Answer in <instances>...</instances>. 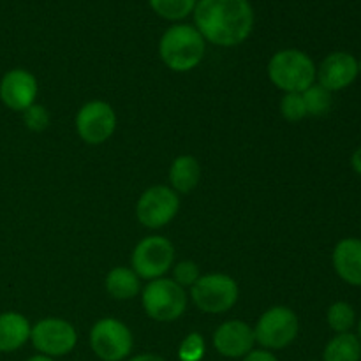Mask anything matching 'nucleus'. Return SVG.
I'll return each mask as SVG.
<instances>
[{"mask_svg":"<svg viewBox=\"0 0 361 361\" xmlns=\"http://www.w3.org/2000/svg\"><path fill=\"white\" fill-rule=\"evenodd\" d=\"M194 27L210 44L233 48L252 34L254 9L249 0H197Z\"/></svg>","mask_w":361,"mask_h":361,"instance_id":"nucleus-1","label":"nucleus"},{"mask_svg":"<svg viewBox=\"0 0 361 361\" xmlns=\"http://www.w3.org/2000/svg\"><path fill=\"white\" fill-rule=\"evenodd\" d=\"M207 51V41L194 25L175 23L159 41V56L168 69L189 73L196 69Z\"/></svg>","mask_w":361,"mask_h":361,"instance_id":"nucleus-2","label":"nucleus"},{"mask_svg":"<svg viewBox=\"0 0 361 361\" xmlns=\"http://www.w3.org/2000/svg\"><path fill=\"white\" fill-rule=\"evenodd\" d=\"M316 63L302 49H281L268 62V78L284 94H302L316 83Z\"/></svg>","mask_w":361,"mask_h":361,"instance_id":"nucleus-3","label":"nucleus"},{"mask_svg":"<svg viewBox=\"0 0 361 361\" xmlns=\"http://www.w3.org/2000/svg\"><path fill=\"white\" fill-rule=\"evenodd\" d=\"M141 303L150 319L157 323H173L187 309V293L173 279H155L145 286Z\"/></svg>","mask_w":361,"mask_h":361,"instance_id":"nucleus-4","label":"nucleus"},{"mask_svg":"<svg viewBox=\"0 0 361 361\" xmlns=\"http://www.w3.org/2000/svg\"><path fill=\"white\" fill-rule=\"evenodd\" d=\"M240 296L238 284L231 275L208 274L201 275L190 288L194 305L204 314H224L236 305Z\"/></svg>","mask_w":361,"mask_h":361,"instance_id":"nucleus-5","label":"nucleus"},{"mask_svg":"<svg viewBox=\"0 0 361 361\" xmlns=\"http://www.w3.org/2000/svg\"><path fill=\"white\" fill-rule=\"evenodd\" d=\"M254 330V338L267 351H279L295 342L298 335V316L289 307L275 305L261 314Z\"/></svg>","mask_w":361,"mask_h":361,"instance_id":"nucleus-6","label":"nucleus"},{"mask_svg":"<svg viewBox=\"0 0 361 361\" xmlns=\"http://www.w3.org/2000/svg\"><path fill=\"white\" fill-rule=\"evenodd\" d=\"M90 348L99 360L123 361L133 353V331L115 317L99 319L90 330Z\"/></svg>","mask_w":361,"mask_h":361,"instance_id":"nucleus-7","label":"nucleus"},{"mask_svg":"<svg viewBox=\"0 0 361 361\" xmlns=\"http://www.w3.org/2000/svg\"><path fill=\"white\" fill-rule=\"evenodd\" d=\"M130 264L140 279H161L175 264V247L164 236H147L134 247Z\"/></svg>","mask_w":361,"mask_h":361,"instance_id":"nucleus-8","label":"nucleus"},{"mask_svg":"<svg viewBox=\"0 0 361 361\" xmlns=\"http://www.w3.org/2000/svg\"><path fill=\"white\" fill-rule=\"evenodd\" d=\"M30 342L39 355L59 358L69 355L76 348L78 334L69 321L60 317H46L32 326Z\"/></svg>","mask_w":361,"mask_h":361,"instance_id":"nucleus-9","label":"nucleus"},{"mask_svg":"<svg viewBox=\"0 0 361 361\" xmlns=\"http://www.w3.org/2000/svg\"><path fill=\"white\" fill-rule=\"evenodd\" d=\"M180 196L166 185H154L145 190L136 204V217L145 228L161 229L176 217Z\"/></svg>","mask_w":361,"mask_h":361,"instance_id":"nucleus-10","label":"nucleus"},{"mask_svg":"<svg viewBox=\"0 0 361 361\" xmlns=\"http://www.w3.org/2000/svg\"><path fill=\"white\" fill-rule=\"evenodd\" d=\"M76 133L87 145H102L116 129V113L108 102L90 101L76 113Z\"/></svg>","mask_w":361,"mask_h":361,"instance_id":"nucleus-11","label":"nucleus"},{"mask_svg":"<svg viewBox=\"0 0 361 361\" xmlns=\"http://www.w3.org/2000/svg\"><path fill=\"white\" fill-rule=\"evenodd\" d=\"M39 94V83L27 69H11L0 80V101L11 111H21L35 104Z\"/></svg>","mask_w":361,"mask_h":361,"instance_id":"nucleus-12","label":"nucleus"},{"mask_svg":"<svg viewBox=\"0 0 361 361\" xmlns=\"http://www.w3.org/2000/svg\"><path fill=\"white\" fill-rule=\"evenodd\" d=\"M360 74L358 60L348 51L330 53L317 67V83L330 92L344 90L356 81Z\"/></svg>","mask_w":361,"mask_h":361,"instance_id":"nucleus-13","label":"nucleus"},{"mask_svg":"<svg viewBox=\"0 0 361 361\" xmlns=\"http://www.w3.org/2000/svg\"><path fill=\"white\" fill-rule=\"evenodd\" d=\"M214 348L219 355L224 358H243L254 349L256 338H254V330L240 319H231L222 323L215 330Z\"/></svg>","mask_w":361,"mask_h":361,"instance_id":"nucleus-14","label":"nucleus"},{"mask_svg":"<svg viewBox=\"0 0 361 361\" xmlns=\"http://www.w3.org/2000/svg\"><path fill=\"white\" fill-rule=\"evenodd\" d=\"M334 268L338 277L349 286L361 288V240L344 238L335 245Z\"/></svg>","mask_w":361,"mask_h":361,"instance_id":"nucleus-15","label":"nucleus"},{"mask_svg":"<svg viewBox=\"0 0 361 361\" xmlns=\"http://www.w3.org/2000/svg\"><path fill=\"white\" fill-rule=\"evenodd\" d=\"M32 326L23 314H0V353H14L30 341Z\"/></svg>","mask_w":361,"mask_h":361,"instance_id":"nucleus-16","label":"nucleus"},{"mask_svg":"<svg viewBox=\"0 0 361 361\" xmlns=\"http://www.w3.org/2000/svg\"><path fill=\"white\" fill-rule=\"evenodd\" d=\"M201 178V168L192 155H178L169 168V182L176 194H189L197 187Z\"/></svg>","mask_w":361,"mask_h":361,"instance_id":"nucleus-17","label":"nucleus"},{"mask_svg":"<svg viewBox=\"0 0 361 361\" xmlns=\"http://www.w3.org/2000/svg\"><path fill=\"white\" fill-rule=\"evenodd\" d=\"M106 291L111 298L115 300H133L140 295L141 286H140V277L136 275V271L133 268L127 267H115L108 275H106Z\"/></svg>","mask_w":361,"mask_h":361,"instance_id":"nucleus-18","label":"nucleus"},{"mask_svg":"<svg viewBox=\"0 0 361 361\" xmlns=\"http://www.w3.org/2000/svg\"><path fill=\"white\" fill-rule=\"evenodd\" d=\"M361 342L355 334H337L326 344L323 361H360Z\"/></svg>","mask_w":361,"mask_h":361,"instance_id":"nucleus-19","label":"nucleus"},{"mask_svg":"<svg viewBox=\"0 0 361 361\" xmlns=\"http://www.w3.org/2000/svg\"><path fill=\"white\" fill-rule=\"evenodd\" d=\"M196 4L197 0H148L152 11L168 21L185 20L189 14L194 13Z\"/></svg>","mask_w":361,"mask_h":361,"instance_id":"nucleus-20","label":"nucleus"},{"mask_svg":"<svg viewBox=\"0 0 361 361\" xmlns=\"http://www.w3.org/2000/svg\"><path fill=\"white\" fill-rule=\"evenodd\" d=\"M328 326L335 331V334H349L353 326L356 324V314L351 303L348 302H335L330 305L326 314Z\"/></svg>","mask_w":361,"mask_h":361,"instance_id":"nucleus-21","label":"nucleus"},{"mask_svg":"<svg viewBox=\"0 0 361 361\" xmlns=\"http://www.w3.org/2000/svg\"><path fill=\"white\" fill-rule=\"evenodd\" d=\"M303 102L307 108V116H323L331 108V92L321 87L319 83H314L312 87L302 92Z\"/></svg>","mask_w":361,"mask_h":361,"instance_id":"nucleus-22","label":"nucleus"},{"mask_svg":"<svg viewBox=\"0 0 361 361\" xmlns=\"http://www.w3.org/2000/svg\"><path fill=\"white\" fill-rule=\"evenodd\" d=\"M279 108H281V115L288 122H300V120H303L307 116V108L302 94H295V92L284 94Z\"/></svg>","mask_w":361,"mask_h":361,"instance_id":"nucleus-23","label":"nucleus"},{"mask_svg":"<svg viewBox=\"0 0 361 361\" xmlns=\"http://www.w3.org/2000/svg\"><path fill=\"white\" fill-rule=\"evenodd\" d=\"M207 351V344L201 334H189L182 341L178 348V358L180 361H201Z\"/></svg>","mask_w":361,"mask_h":361,"instance_id":"nucleus-24","label":"nucleus"},{"mask_svg":"<svg viewBox=\"0 0 361 361\" xmlns=\"http://www.w3.org/2000/svg\"><path fill=\"white\" fill-rule=\"evenodd\" d=\"M173 281L176 282L182 288H192L197 282V279L201 277L200 267H197L194 261H180V263L173 264Z\"/></svg>","mask_w":361,"mask_h":361,"instance_id":"nucleus-25","label":"nucleus"},{"mask_svg":"<svg viewBox=\"0 0 361 361\" xmlns=\"http://www.w3.org/2000/svg\"><path fill=\"white\" fill-rule=\"evenodd\" d=\"M23 122L34 133H42L49 126L48 109L41 104H32L30 108L23 111Z\"/></svg>","mask_w":361,"mask_h":361,"instance_id":"nucleus-26","label":"nucleus"},{"mask_svg":"<svg viewBox=\"0 0 361 361\" xmlns=\"http://www.w3.org/2000/svg\"><path fill=\"white\" fill-rule=\"evenodd\" d=\"M243 361H279L277 356L267 349H252L247 356H243Z\"/></svg>","mask_w":361,"mask_h":361,"instance_id":"nucleus-27","label":"nucleus"},{"mask_svg":"<svg viewBox=\"0 0 361 361\" xmlns=\"http://www.w3.org/2000/svg\"><path fill=\"white\" fill-rule=\"evenodd\" d=\"M351 166L356 173L361 176V147L356 148L355 154L351 155Z\"/></svg>","mask_w":361,"mask_h":361,"instance_id":"nucleus-28","label":"nucleus"},{"mask_svg":"<svg viewBox=\"0 0 361 361\" xmlns=\"http://www.w3.org/2000/svg\"><path fill=\"white\" fill-rule=\"evenodd\" d=\"M129 361H166V360L157 355H137L134 356V358H130Z\"/></svg>","mask_w":361,"mask_h":361,"instance_id":"nucleus-29","label":"nucleus"},{"mask_svg":"<svg viewBox=\"0 0 361 361\" xmlns=\"http://www.w3.org/2000/svg\"><path fill=\"white\" fill-rule=\"evenodd\" d=\"M27 361H55V358H49V356H44V355H35L32 356V358H28Z\"/></svg>","mask_w":361,"mask_h":361,"instance_id":"nucleus-30","label":"nucleus"},{"mask_svg":"<svg viewBox=\"0 0 361 361\" xmlns=\"http://www.w3.org/2000/svg\"><path fill=\"white\" fill-rule=\"evenodd\" d=\"M356 337H358L360 342H361V317H360V321H358V335H356Z\"/></svg>","mask_w":361,"mask_h":361,"instance_id":"nucleus-31","label":"nucleus"},{"mask_svg":"<svg viewBox=\"0 0 361 361\" xmlns=\"http://www.w3.org/2000/svg\"><path fill=\"white\" fill-rule=\"evenodd\" d=\"M358 67H360V73H361V60L358 62Z\"/></svg>","mask_w":361,"mask_h":361,"instance_id":"nucleus-32","label":"nucleus"},{"mask_svg":"<svg viewBox=\"0 0 361 361\" xmlns=\"http://www.w3.org/2000/svg\"><path fill=\"white\" fill-rule=\"evenodd\" d=\"M310 361H317V360H310Z\"/></svg>","mask_w":361,"mask_h":361,"instance_id":"nucleus-33","label":"nucleus"}]
</instances>
